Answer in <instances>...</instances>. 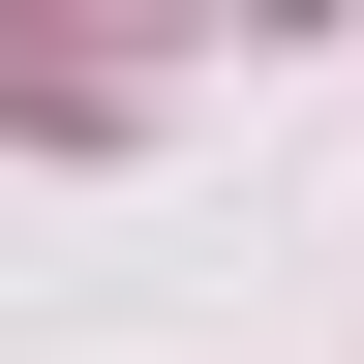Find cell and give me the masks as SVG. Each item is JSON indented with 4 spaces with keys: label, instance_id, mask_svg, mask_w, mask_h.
<instances>
[]
</instances>
